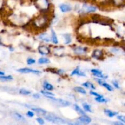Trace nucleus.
I'll return each instance as SVG.
<instances>
[{
    "label": "nucleus",
    "instance_id": "1",
    "mask_svg": "<svg viewBox=\"0 0 125 125\" xmlns=\"http://www.w3.org/2000/svg\"><path fill=\"white\" fill-rule=\"evenodd\" d=\"M45 118L46 120L50 121L51 123L56 124H64L65 123V121L64 119L56 116L54 114L51 113H47L46 115H45Z\"/></svg>",
    "mask_w": 125,
    "mask_h": 125
},
{
    "label": "nucleus",
    "instance_id": "2",
    "mask_svg": "<svg viewBox=\"0 0 125 125\" xmlns=\"http://www.w3.org/2000/svg\"><path fill=\"white\" fill-rule=\"evenodd\" d=\"M36 4L37 7L42 11L46 10L49 7V3L48 0H37Z\"/></svg>",
    "mask_w": 125,
    "mask_h": 125
},
{
    "label": "nucleus",
    "instance_id": "3",
    "mask_svg": "<svg viewBox=\"0 0 125 125\" xmlns=\"http://www.w3.org/2000/svg\"><path fill=\"white\" fill-rule=\"evenodd\" d=\"M97 7L93 6H88L87 4H84L81 9V11L82 13H89V12H93L97 11Z\"/></svg>",
    "mask_w": 125,
    "mask_h": 125
},
{
    "label": "nucleus",
    "instance_id": "4",
    "mask_svg": "<svg viewBox=\"0 0 125 125\" xmlns=\"http://www.w3.org/2000/svg\"><path fill=\"white\" fill-rule=\"evenodd\" d=\"M17 72H20V73H34V74H39L41 73L40 71L31 69V68H20V69L17 70Z\"/></svg>",
    "mask_w": 125,
    "mask_h": 125
},
{
    "label": "nucleus",
    "instance_id": "5",
    "mask_svg": "<svg viewBox=\"0 0 125 125\" xmlns=\"http://www.w3.org/2000/svg\"><path fill=\"white\" fill-rule=\"evenodd\" d=\"M53 101L56 103H57V104H59V105L62 106V107H67V106H69L70 105V103L68 101L64 100L63 99H60V98H54Z\"/></svg>",
    "mask_w": 125,
    "mask_h": 125
},
{
    "label": "nucleus",
    "instance_id": "6",
    "mask_svg": "<svg viewBox=\"0 0 125 125\" xmlns=\"http://www.w3.org/2000/svg\"><path fill=\"white\" fill-rule=\"evenodd\" d=\"M59 8H60V10L62 12H70L72 10V6L70 4L68 3H63L61 4L59 6Z\"/></svg>",
    "mask_w": 125,
    "mask_h": 125
},
{
    "label": "nucleus",
    "instance_id": "7",
    "mask_svg": "<svg viewBox=\"0 0 125 125\" xmlns=\"http://www.w3.org/2000/svg\"><path fill=\"white\" fill-rule=\"evenodd\" d=\"M38 51H39V53L42 55H48L50 53V48L48 46H46L44 45L40 46L38 48Z\"/></svg>",
    "mask_w": 125,
    "mask_h": 125
},
{
    "label": "nucleus",
    "instance_id": "8",
    "mask_svg": "<svg viewBox=\"0 0 125 125\" xmlns=\"http://www.w3.org/2000/svg\"><path fill=\"white\" fill-rule=\"evenodd\" d=\"M91 72L93 73V74L94 76L98 77V78H99L105 79L107 78V76L104 75V74H103V72H102L101 71L99 70L92 69L91 70Z\"/></svg>",
    "mask_w": 125,
    "mask_h": 125
},
{
    "label": "nucleus",
    "instance_id": "9",
    "mask_svg": "<svg viewBox=\"0 0 125 125\" xmlns=\"http://www.w3.org/2000/svg\"><path fill=\"white\" fill-rule=\"evenodd\" d=\"M78 120L81 123H82L83 124H86V125L89 124L92 121L91 118L89 117L86 115H83L81 117H80L78 118Z\"/></svg>",
    "mask_w": 125,
    "mask_h": 125
},
{
    "label": "nucleus",
    "instance_id": "10",
    "mask_svg": "<svg viewBox=\"0 0 125 125\" xmlns=\"http://www.w3.org/2000/svg\"><path fill=\"white\" fill-rule=\"evenodd\" d=\"M12 115H13V118H14L15 120H17L18 121H21V122H24L25 121V118H24V117L22 115H21L20 113H18V112H13L12 113Z\"/></svg>",
    "mask_w": 125,
    "mask_h": 125
},
{
    "label": "nucleus",
    "instance_id": "11",
    "mask_svg": "<svg viewBox=\"0 0 125 125\" xmlns=\"http://www.w3.org/2000/svg\"><path fill=\"white\" fill-rule=\"evenodd\" d=\"M39 39L40 40H41L45 42H50V40H51L50 37L47 34H45V33H43V34H40V35L39 36Z\"/></svg>",
    "mask_w": 125,
    "mask_h": 125
},
{
    "label": "nucleus",
    "instance_id": "12",
    "mask_svg": "<svg viewBox=\"0 0 125 125\" xmlns=\"http://www.w3.org/2000/svg\"><path fill=\"white\" fill-rule=\"evenodd\" d=\"M74 52L77 54H83L86 53V48L83 47H76L74 48Z\"/></svg>",
    "mask_w": 125,
    "mask_h": 125
},
{
    "label": "nucleus",
    "instance_id": "13",
    "mask_svg": "<svg viewBox=\"0 0 125 125\" xmlns=\"http://www.w3.org/2000/svg\"><path fill=\"white\" fill-rule=\"evenodd\" d=\"M104 113L108 117H113L115 116V115H118V112H114V111H112L109 109H104Z\"/></svg>",
    "mask_w": 125,
    "mask_h": 125
},
{
    "label": "nucleus",
    "instance_id": "14",
    "mask_svg": "<svg viewBox=\"0 0 125 125\" xmlns=\"http://www.w3.org/2000/svg\"><path fill=\"white\" fill-rule=\"evenodd\" d=\"M64 38V43L66 45L69 44L72 42V36L69 34H65L63 35Z\"/></svg>",
    "mask_w": 125,
    "mask_h": 125
},
{
    "label": "nucleus",
    "instance_id": "15",
    "mask_svg": "<svg viewBox=\"0 0 125 125\" xmlns=\"http://www.w3.org/2000/svg\"><path fill=\"white\" fill-rule=\"evenodd\" d=\"M51 41L54 44L58 43V39H57V35H56V33L53 29H51Z\"/></svg>",
    "mask_w": 125,
    "mask_h": 125
},
{
    "label": "nucleus",
    "instance_id": "16",
    "mask_svg": "<svg viewBox=\"0 0 125 125\" xmlns=\"http://www.w3.org/2000/svg\"><path fill=\"white\" fill-rule=\"evenodd\" d=\"M43 87L48 91H51V90H53L54 89L53 86L48 82H43Z\"/></svg>",
    "mask_w": 125,
    "mask_h": 125
},
{
    "label": "nucleus",
    "instance_id": "17",
    "mask_svg": "<svg viewBox=\"0 0 125 125\" xmlns=\"http://www.w3.org/2000/svg\"><path fill=\"white\" fill-rule=\"evenodd\" d=\"M102 51L99 50H96L93 51V53L92 54V57L94 58H100L102 56Z\"/></svg>",
    "mask_w": 125,
    "mask_h": 125
},
{
    "label": "nucleus",
    "instance_id": "18",
    "mask_svg": "<svg viewBox=\"0 0 125 125\" xmlns=\"http://www.w3.org/2000/svg\"><path fill=\"white\" fill-rule=\"evenodd\" d=\"M32 110L34 111H35V112L38 113L39 114H41V115H45L46 113V111L45 110L41 108H37V107H33L32 108Z\"/></svg>",
    "mask_w": 125,
    "mask_h": 125
},
{
    "label": "nucleus",
    "instance_id": "19",
    "mask_svg": "<svg viewBox=\"0 0 125 125\" xmlns=\"http://www.w3.org/2000/svg\"><path fill=\"white\" fill-rule=\"evenodd\" d=\"M38 62L40 64H46L50 63V60L46 57H40L38 60Z\"/></svg>",
    "mask_w": 125,
    "mask_h": 125
},
{
    "label": "nucleus",
    "instance_id": "20",
    "mask_svg": "<svg viewBox=\"0 0 125 125\" xmlns=\"http://www.w3.org/2000/svg\"><path fill=\"white\" fill-rule=\"evenodd\" d=\"M74 109H75V111H76V112H78L79 114L81 115H85L84 111L83 110H82L78 105H77V104H74Z\"/></svg>",
    "mask_w": 125,
    "mask_h": 125
},
{
    "label": "nucleus",
    "instance_id": "21",
    "mask_svg": "<svg viewBox=\"0 0 125 125\" xmlns=\"http://www.w3.org/2000/svg\"><path fill=\"white\" fill-rule=\"evenodd\" d=\"M13 79L12 76H0V80L2 81H9Z\"/></svg>",
    "mask_w": 125,
    "mask_h": 125
},
{
    "label": "nucleus",
    "instance_id": "22",
    "mask_svg": "<svg viewBox=\"0 0 125 125\" xmlns=\"http://www.w3.org/2000/svg\"><path fill=\"white\" fill-rule=\"evenodd\" d=\"M82 86L86 87V88L87 89H95V86L93 85V84H92V82H86L85 83L82 84Z\"/></svg>",
    "mask_w": 125,
    "mask_h": 125
},
{
    "label": "nucleus",
    "instance_id": "23",
    "mask_svg": "<svg viewBox=\"0 0 125 125\" xmlns=\"http://www.w3.org/2000/svg\"><path fill=\"white\" fill-rule=\"evenodd\" d=\"M74 91L78 93H79L81 94H86V91L84 88L81 87H75L74 88Z\"/></svg>",
    "mask_w": 125,
    "mask_h": 125
},
{
    "label": "nucleus",
    "instance_id": "24",
    "mask_svg": "<svg viewBox=\"0 0 125 125\" xmlns=\"http://www.w3.org/2000/svg\"><path fill=\"white\" fill-rule=\"evenodd\" d=\"M82 106H83V108L84 109L85 111H87V112H92L91 110V106L89 105V104H87V103H84L82 104Z\"/></svg>",
    "mask_w": 125,
    "mask_h": 125
},
{
    "label": "nucleus",
    "instance_id": "25",
    "mask_svg": "<svg viewBox=\"0 0 125 125\" xmlns=\"http://www.w3.org/2000/svg\"><path fill=\"white\" fill-rule=\"evenodd\" d=\"M95 99L98 103H106L107 102V99H105L103 95H101V97H97L95 98Z\"/></svg>",
    "mask_w": 125,
    "mask_h": 125
},
{
    "label": "nucleus",
    "instance_id": "26",
    "mask_svg": "<svg viewBox=\"0 0 125 125\" xmlns=\"http://www.w3.org/2000/svg\"><path fill=\"white\" fill-rule=\"evenodd\" d=\"M102 86H103L104 87H105L107 90H108L109 91H112V90H113V87H112V86L110 84H109L106 83V82H104V83L102 84Z\"/></svg>",
    "mask_w": 125,
    "mask_h": 125
},
{
    "label": "nucleus",
    "instance_id": "27",
    "mask_svg": "<svg viewBox=\"0 0 125 125\" xmlns=\"http://www.w3.org/2000/svg\"><path fill=\"white\" fill-rule=\"evenodd\" d=\"M20 94L21 95H30L31 94V92L29 91V90H26V89H22L21 90H20V92H19Z\"/></svg>",
    "mask_w": 125,
    "mask_h": 125
},
{
    "label": "nucleus",
    "instance_id": "28",
    "mask_svg": "<svg viewBox=\"0 0 125 125\" xmlns=\"http://www.w3.org/2000/svg\"><path fill=\"white\" fill-rule=\"evenodd\" d=\"M80 72L79 70V66H78L76 68H75V69L73 71V72L71 73L70 74V76H74V75H78L79 74V72Z\"/></svg>",
    "mask_w": 125,
    "mask_h": 125
},
{
    "label": "nucleus",
    "instance_id": "29",
    "mask_svg": "<svg viewBox=\"0 0 125 125\" xmlns=\"http://www.w3.org/2000/svg\"><path fill=\"white\" fill-rule=\"evenodd\" d=\"M40 92L42 94L45 95V96H54V94L50 92H48V90L47 91H46V90H41Z\"/></svg>",
    "mask_w": 125,
    "mask_h": 125
},
{
    "label": "nucleus",
    "instance_id": "30",
    "mask_svg": "<svg viewBox=\"0 0 125 125\" xmlns=\"http://www.w3.org/2000/svg\"><path fill=\"white\" fill-rule=\"evenodd\" d=\"M35 63V60L34 59H32V58H28L27 60V64L28 65H32Z\"/></svg>",
    "mask_w": 125,
    "mask_h": 125
},
{
    "label": "nucleus",
    "instance_id": "31",
    "mask_svg": "<svg viewBox=\"0 0 125 125\" xmlns=\"http://www.w3.org/2000/svg\"><path fill=\"white\" fill-rule=\"evenodd\" d=\"M117 118L121 121L123 122L124 123H125V116H124V115H118Z\"/></svg>",
    "mask_w": 125,
    "mask_h": 125
},
{
    "label": "nucleus",
    "instance_id": "32",
    "mask_svg": "<svg viewBox=\"0 0 125 125\" xmlns=\"http://www.w3.org/2000/svg\"><path fill=\"white\" fill-rule=\"evenodd\" d=\"M112 84H113V86H114L116 88V89H120V86H119V84H118V82L117 81H113V82H112Z\"/></svg>",
    "mask_w": 125,
    "mask_h": 125
},
{
    "label": "nucleus",
    "instance_id": "33",
    "mask_svg": "<svg viewBox=\"0 0 125 125\" xmlns=\"http://www.w3.org/2000/svg\"><path fill=\"white\" fill-rule=\"evenodd\" d=\"M36 120L40 125H43V124H44V120H43L42 118H37L36 119Z\"/></svg>",
    "mask_w": 125,
    "mask_h": 125
},
{
    "label": "nucleus",
    "instance_id": "34",
    "mask_svg": "<svg viewBox=\"0 0 125 125\" xmlns=\"http://www.w3.org/2000/svg\"><path fill=\"white\" fill-rule=\"evenodd\" d=\"M27 116L29 117H33L34 115V112H32V111H27Z\"/></svg>",
    "mask_w": 125,
    "mask_h": 125
},
{
    "label": "nucleus",
    "instance_id": "35",
    "mask_svg": "<svg viewBox=\"0 0 125 125\" xmlns=\"http://www.w3.org/2000/svg\"><path fill=\"white\" fill-rule=\"evenodd\" d=\"M90 93L91 94V95H94V96H96V97H101V95H99V94L95 92L92 91V90L90 92Z\"/></svg>",
    "mask_w": 125,
    "mask_h": 125
},
{
    "label": "nucleus",
    "instance_id": "36",
    "mask_svg": "<svg viewBox=\"0 0 125 125\" xmlns=\"http://www.w3.org/2000/svg\"><path fill=\"white\" fill-rule=\"evenodd\" d=\"M97 81L99 85H101V86H102V84H103L104 82V81H103V80H102L101 79H97Z\"/></svg>",
    "mask_w": 125,
    "mask_h": 125
},
{
    "label": "nucleus",
    "instance_id": "37",
    "mask_svg": "<svg viewBox=\"0 0 125 125\" xmlns=\"http://www.w3.org/2000/svg\"><path fill=\"white\" fill-rule=\"evenodd\" d=\"M113 124L114 125H125L123 123L120 122V121H115V122H113Z\"/></svg>",
    "mask_w": 125,
    "mask_h": 125
},
{
    "label": "nucleus",
    "instance_id": "38",
    "mask_svg": "<svg viewBox=\"0 0 125 125\" xmlns=\"http://www.w3.org/2000/svg\"><path fill=\"white\" fill-rule=\"evenodd\" d=\"M33 98H36V99H39V98H40V96L38 93H35L33 95Z\"/></svg>",
    "mask_w": 125,
    "mask_h": 125
},
{
    "label": "nucleus",
    "instance_id": "39",
    "mask_svg": "<svg viewBox=\"0 0 125 125\" xmlns=\"http://www.w3.org/2000/svg\"><path fill=\"white\" fill-rule=\"evenodd\" d=\"M111 51H112L113 53H117V52H118L120 50H119V49L115 48H112V50H111Z\"/></svg>",
    "mask_w": 125,
    "mask_h": 125
},
{
    "label": "nucleus",
    "instance_id": "40",
    "mask_svg": "<svg viewBox=\"0 0 125 125\" xmlns=\"http://www.w3.org/2000/svg\"><path fill=\"white\" fill-rule=\"evenodd\" d=\"M2 75H4V73L3 72L0 71V76H2Z\"/></svg>",
    "mask_w": 125,
    "mask_h": 125
},
{
    "label": "nucleus",
    "instance_id": "41",
    "mask_svg": "<svg viewBox=\"0 0 125 125\" xmlns=\"http://www.w3.org/2000/svg\"><path fill=\"white\" fill-rule=\"evenodd\" d=\"M9 50H10V51H13V50H14V48H12V47H10V48H9Z\"/></svg>",
    "mask_w": 125,
    "mask_h": 125
},
{
    "label": "nucleus",
    "instance_id": "42",
    "mask_svg": "<svg viewBox=\"0 0 125 125\" xmlns=\"http://www.w3.org/2000/svg\"><path fill=\"white\" fill-rule=\"evenodd\" d=\"M1 5H2V1L1 0H0V8H1Z\"/></svg>",
    "mask_w": 125,
    "mask_h": 125
},
{
    "label": "nucleus",
    "instance_id": "43",
    "mask_svg": "<svg viewBox=\"0 0 125 125\" xmlns=\"http://www.w3.org/2000/svg\"></svg>",
    "mask_w": 125,
    "mask_h": 125
},
{
    "label": "nucleus",
    "instance_id": "44",
    "mask_svg": "<svg viewBox=\"0 0 125 125\" xmlns=\"http://www.w3.org/2000/svg\"></svg>",
    "mask_w": 125,
    "mask_h": 125
}]
</instances>
